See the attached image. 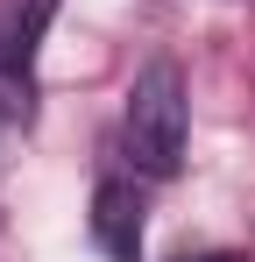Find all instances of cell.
Listing matches in <instances>:
<instances>
[{
	"instance_id": "cell-3",
	"label": "cell",
	"mask_w": 255,
	"mask_h": 262,
	"mask_svg": "<svg viewBox=\"0 0 255 262\" xmlns=\"http://www.w3.org/2000/svg\"><path fill=\"white\" fill-rule=\"evenodd\" d=\"M50 14H57V0H14V21L0 29V71H22V78H29V64H36V43H42V29H50Z\"/></svg>"
},
{
	"instance_id": "cell-2",
	"label": "cell",
	"mask_w": 255,
	"mask_h": 262,
	"mask_svg": "<svg viewBox=\"0 0 255 262\" xmlns=\"http://www.w3.org/2000/svg\"><path fill=\"white\" fill-rule=\"evenodd\" d=\"M92 241L107 262H142V199H135L128 177L92 184Z\"/></svg>"
},
{
	"instance_id": "cell-4",
	"label": "cell",
	"mask_w": 255,
	"mask_h": 262,
	"mask_svg": "<svg viewBox=\"0 0 255 262\" xmlns=\"http://www.w3.org/2000/svg\"><path fill=\"white\" fill-rule=\"evenodd\" d=\"M184 262H227V255H184Z\"/></svg>"
},
{
	"instance_id": "cell-1",
	"label": "cell",
	"mask_w": 255,
	"mask_h": 262,
	"mask_svg": "<svg viewBox=\"0 0 255 262\" xmlns=\"http://www.w3.org/2000/svg\"><path fill=\"white\" fill-rule=\"evenodd\" d=\"M128 149L149 177H170L184 163V71L170 57H149L128 92Z\"/></svg>"
}]
</instances>
